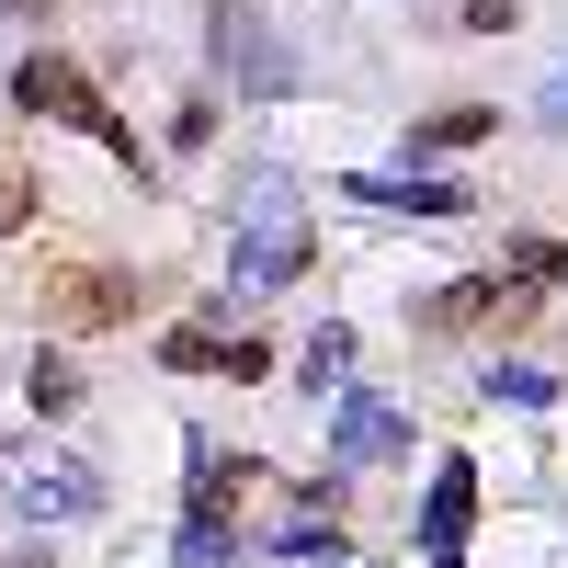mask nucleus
<instances>
[{
  "instance_id": "obj_1",
  "label": "nucleus",
  "mask_w": 568,
  "mask_h": 568,
  "mask_svg": "<svg viewBox=\"0 0 568 568\" xmlns=\"http://www.w3.org/2000/svg\"><path fill=\"white\" fill-rule=\"evenodd\" d=\"M12 103H23V114H45V125H80L91 149H114V160L136 171V125H125L91 80H80V58H58V45H34V58L12 69Z\"/></svg>"
},
{
  "instance_id": "obj_2",
  "label": "nucleus",
  "mask_w": 568,
  "mask_h": 568,
  "mask_svg": "<svg viewBox=\"0 0 568 568\" xmlns=\"http://www.w3.org/2000/svg\"><path fill=\"white\" fill-rule=\"evenodd\" d=\"M205 45H216V69L240 80V91H262V103H273V91H296V58L273 45V23L251 12V0H205Z\"/></svg>"
},
{
  "instance_id": "obj_3",
  "label": "nucleus",
  "mask_w": 568,
  "mask_h": 568,
  "mask_svg": "<svg viewBox=\"0 0 568 568\" xmlns=\"http://www.w3.org/2000/svg\"><path fill=\"white\" fill-rule=\"evenodd\" d=\"M12 500L34 511V524H69V511H103V478H91V466H23Z\"/></svg>"
},
{
  "instance_id": "obj_4",
  "label": "nucleus",
  "mask_w": 568,
  "mask_h": 568,
  "mask_svg": "<svg viewBox=\"0 0 568 568\" xmlns=\"http://www.w3.org/2000/svg\"><path fill=\"white\" fill-rule=\"evenodd\" d=\"M307 251H318V240H307L296 216H262L251 240H240V284L262 296V284H284V273H307Z\"/></svg>"
},
{
  "instance_id": "obj_5",
  "label": "nucleus",
  "mask_w": 568,
  "mask_h": 568,
  "mask_svg": "<svg viewBox=\"0 0 568 568\" xmlns=\"http://www.w3.org/2000/svg\"><path fill=\"white\" fill-rule=\"evenodd\" d=\"M466 511H478V466H466V455H444V478H433V511H420V546H433V557H455Z\"/></svg>"
},
{
  "instance_id": "obj_6",
  "label": "nucleus",
  "mask_w": 568,
  "mask_h": 568,
  "mask_svg": "<svg viewBox=\"0 0 568 568\" xmlns=\"http://www.w3.org/2000/svg\"><path fill=\"white\" fill-rule=\"evenodd\" d=\"M353 194L364 205H409V216H466L455 182H420V171H353Z\"/></svg>"
},
{
  "instance_id": "obj_7",
  "label": "nucleus",
  "mask_w": 568,
  "mask_h": 568,
  "mask_svg": "<svg viewBox=\"0 0 568 568\" xmlns=\"http://www.w3.org/2000/svg\"><path fill=\"white\" fill-rule=\"evenodd\" d=\"M478 136H500L489 103H444L433 125H409V160H444V149H478Z\"/></svg>"
},
{
  "instance_id": "obj_8",
  "label": "nucleus",
  "mask_w": 568,
  "mask_h": 568,
  "mask_svg": "<svg viewBox=\"0 0 568 568\" xmlns=\"http://www.w3.org/2000/svg\"><path fill=\"white\" fill-rule=\"evenodd\" d=\"M398 444H409V420H398V409L342 398V455H398Z\"/></svg>"
},
{
  "instance_id": "obj_9",
  "label": "nucleus",
  "mask_w": 568,
  "mask_h": 568,
  "mask_svg": "<svg viewBox=\"0 0 568 568\" xmlns=\"http://www.w3.org/2000/svg\"><path fill=\"white\" fill-rule=\"evenodd\" d=\"M23 398H34L45 420H69V409H80V375H69V353H34V375H23Z\"/></svg>"
},
{
  "instance_id": "obj_10",
  "label": "nucleus",
  "mask_w": 568,
  "mask_h": 568,
  "mask_svg": "<svg viewBox=\"0 0 568 568\" xmlns=\"http://www.w3.org/2000/svg\"><path fill=\"white\" fill-rule=\"evenodd\" d=\"M160 364H171V375H216V364H227V342H216V329H171Z\"/></svg>"
},
{
  "instance_id": "obj_11",
  "label": "nucleus",
  "mask_w": 568,
  "mask_h": 568,
  "mask_svg": "<svg viewBox=\"0 0 568 568\" xmlns=\"http://www.w3.org/2000/svg\"><path fill=\"white\" fill-rule=\"evenodd\" d=\"M69 318H80V329H103V318H125V307H114V273H69Z\"/></svg>"
},
{
  "instance_id": "obj_12",
  "label": "nucleus",
  "mask_w": 568,
  "mask_h": 568,
  "mask_svg": "<svg viewBox=\"0 0 568 568\" xmlns=\"http://www.w3.org/2000/svg\"><path fill=\"white\" fill-rule=\"evenodd\" d=\"M182 568H240V546L216 535V511H194V524H182Z\"/></svg>"
},
{
  "instance_id": "obj_13",
  "label": "nucleus",
  "mask_w": 568,
  "mask_h": 568,
  "mask_svg": "<svg viewBox=\"0 0 568 568\" xmlns=\"http://www.w3.org/2000/svg\"><path fill=\"white\" fill-rule=\"evenodd\" d=\"M489 398H511V409H546L557 387H546V375H535V364H500V375H489Z\"/></svg>"
},
{
  "instance_id": "obj_14",
  "label": "nucleus",
  "mask_w": 568,
  "mask_h": 568,
  "mask_svg": "<svg viewBox=\"0 0 568 568\" xmlns=\"http://www.w3.org/2000/svg\"><path fill=\"white\" fill-rule=\"evenodd\" d=\"M342 364H353V329H318V342H307V387H329Z\"/></svg>"
},
{
  "instance_id": "obj_15",
  "label": "nucleus",
  "mask_w": 568,
  "mask_h": 568,
  "mask_svg": "<svg viewBox=\"0 0 568 568\" xmlns=\"http://www.w3.org/2000/svg\"><path fill=\"white\" fill-rule=\"evenodd\" d=\"M511 23V0H466V34H500Z\"/></svg>"
},
{
  "instance_id": "obj_16",
  "label": "nucleus",
  "mask_w": 568,
  "mask_h": 568,
  "mask_svg": "<svg viewBox=\"0 0 568 568\" xmlns=\"http://www.w3.org/2000/svg\"><path fill=\"white\" fill-rule=\"evenodd\" d=\"M546 125H568V69H557V80H546Z\"/></svg>"
},
{
  "instance_id": "obj_17",
  "label": "nucleus",
  "mask_w": 568,
  "mask_h": 568,
  "mask_svg": "<svg viewBox=\"0 0 568 568\" xmlns=\"http://www.w3.org/2000/svg\"><path fill=\"white\" fill-rule=\"evenodd\" d=\"M0 205H23V182H12V171H0Z\"/></svg>"
},
{
  "instance_id": "obj_18",
  "label": "nucleus",
  "mask_w": 568,
  "mask_h": 568,
  "mask_svg": "<svg viewBox=\"0 0 568 568\" xmlns=\"http://www.w3.org/2000/svg\"><path fill=\"white\" fill-rule=\"evenodd\" d=\"M23 568H58V557H23Z\"/></svg>"
},
{
  "instance_id": "obj_19",
  "label": "nucleus",
  "mask_w": 568,
  "mask_h": 568,
  "mask_svg": "<svg viewBox=\"0 0 568 568\" xmlns=\"http://www.w3.org/2000/svg\"><path fill=\"white\" fill-rule=\"evenodd\" d=\"M0 12H23V0H0Z\"/></svg>"
}]
</instances>
